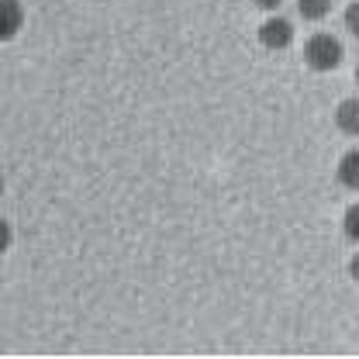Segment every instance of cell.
I'll return each instance as SVG.
<instances>
[{"instance_id":"obj_8","label":"cell","mask_w":359,"mask_h":359,"mask_svg":"<svg viewBox=\"0 0 359 359\" xmlns=\"http://www.w3.org/2000/svg\"><path fill=\"white\" fill-rule=\"evenodd\" d=\"M346 28L359 39V0L356 4H349V11H346Z\"/></svg>"},{"instance_id":"obj_9","label":"cell","mask_w":359,"mask_h":359,"mask_svg":"<svg viewBox=\"0 0 359 359\" xmlns=\"http://www.w3.org/2000/svg\"><path fill=\"white\" fill-rule=\"evenodd\" d=\"M11 242H14V231H11V224L0 218V256H4V252L11 249Z\"/></svg>"},{"instance_id":"obj_10","label":"cell","mask_w":359,"mask_h":359,"mask_svg":"<svg viewBox=\"0 0 359 359\" xmlns=\"http://www.w3.org/2000/svg\"><path fill=\"white\" fill-rule=\"evenodd\" d=\"M349 276H353V280L359 283V252L353 256V259H349Z\"/></svg>"},{"instance_id":"obj_6","label":"cell","mask_w":359,"mask_h":359,"mask_svg":"<svg viewBox=\"0 0 359 359\" xmlns=\"http://www.w3.org/2000/svg\"><path fill=\"white\" fill-rule=\"evenodd\" d=\"M297 11L304 21H321L332 11V0H297Z\"/></svg>"},{"instance_id":"obj_3","label":"cell","mask_w":359,"mask_h":359,"mask_svg":"<svg viewBox=\"0 0 359 359\" xmlns=\"http://www.w3.org/2000/svg\"><path fill=\"white\" fill-rule=\"evenodd\" d=\"M21 28H25V7H21V0H0V42L18 39Z\"/></svg>"},{"instance_id":"obj_7","label":"cell","mask_w":359,"mask_h":359,"mask_svg":"<svg viewBox=\"0 0 359 359\" xmlns=\"http://www.w3.org/2000/svg\"><path fill=\"white\" fill-rule=\"evenodd\" d=\"M342 231H346V238H349V242H356L359 245V204H353V208L346 211V218H342Z\"/></svg>"},{"instance_id":"obj_13","label":"cell","mask_w":359,"mask_h":359,"mask_svg":"<svg viewBox=\"0 0 359 359\" xmlns=\"http://www.w3.org/2000/svg\"><path fill=\"white\" fill-rule=\"evenodd\" d=\"M356 80H359V66H356Z\"/></svg>"},{"instance_id":"obj_4","label":"cell","mask_w":359,"mask_h":359,"mask_svg":"<svg viewBox=\"0 0 359 359\" xmlns=\"http://www.w3.org/2000/svg\"><path fill=\"white\" fill-rule=\"evenodd\" d=\"M335 125L339 132L349 135V138H359V97H349L335 107Z\"/></svg>"},{"instance_id":"obj_1","label":"cell","mask_w":359,"mask_h":359,"mask_svg":"<svg viewBox=\"0 0 359 359\" xmlns=\"http://www.w3.org/2000/svg\"><path fill=\"white\" fill-rule=\"evenodd\" d=\"M304 62L311 66L314 73H332L342 66V42L332 39V35H311L304 45Z\"/></svg>"},{"instance_id":"obj_5","label":"cell","mask_w":359,"mask_h":359,"mask_svg":"<svg viewBox=\"0 0 359 359\" xmlns=\"http://www.w3.org/2000/svg\"><path fill=\"white\" fill-rule=\"evenodd\" d=\"M339 183L346 187V190H356L359 194V149H349L342 159H339Z\"/></svg>"},{"instance_id":"obj_12","label":"cell","mask_w":359,"mask_h":359,"mask_svg":"<svg viewBox=\"0 0 359 359\" xmlns=\"http://www.w3.org/2000/svg\"><path fill=\"white\" fill-rule=\"evenodd\" d=\"M4 190H7V187H4V177H0V197H4Z\"/></svg>"},{"instance_id":"obj_2","label":"cell","mask_w":359,"mask_h":359,"mask_svg":"<svg viewBox=\"0 0 359 359\" xmlns=\"http://www.w3.org/2000/svg\"><path fill=\"white\" fill-rule=\"evenodd\" d=\"M259 45L269 52H283L294 45V25L287 18H266L259 25Z\"/></svg>"},{"instance_id":"obj_11","label":"cell","mask_w":359,"mask_h":359,"mask_svg":"<svg viewBox=\"0 0 359 359\" xmlns=\"http://www.w3.org/2000/svg\"><path fill=\"white\" fill-rule=\"evenodd\" d=\"M283 0H256V7H263V11H276Z\"/></svg>"}]
</instances>
